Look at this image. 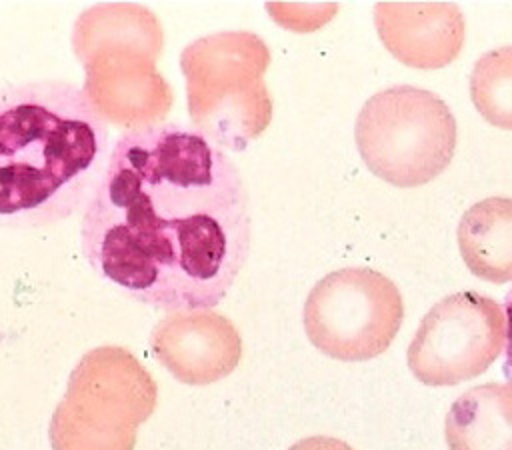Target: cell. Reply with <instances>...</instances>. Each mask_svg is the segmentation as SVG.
Returning <instances> with one entry per match:
<instances>
[{
    "label": "cell",
    "instance_id": "obj_1",
    "mask_svg": "<svg viewBox=\"0 0 512 450\" xmlns=\"http://www.w3.org/2000/svg\"><path fill=\"white\" fill-rule=\"evenodd\" d=\"M250 244L242 172L218 140L178 122L124 130L80 220L86 264L168 314L218 306Z\"/></svg>",
    "mask_w": 512,
    "mask_h": 450
},
{
    "label": "cell",
    "instance_id": "obj_12",
    "mask_svg": "<svg viewBox=\"0 0 512 450\" xmlns=\"http://www.w3.org/2000/svg\"><path fill=\"white\" fill-rule=\"evenodd\" d=\"M506 322H508V344H506V356H504V376L512 384V292L506 296Z\"/></svg>",
    "mask_w": 512,
    "mask_h": 450
},
{
    "label": "cell",
    "instance_id": "obj_10",
    "mask_svg": "<svg viewBox=\"0 0 512 450\" xmlns=\"http://www.w3.org/2000/svg\"><path fill=\"white\" fill-rule=\"evenodd\" d=\"M470 96L490 124L512 130V46L482 54L470 74Z\"/></svg>",
    "mask_w": 512,
    "mask_h": 450
},
{
    "label": "cell",
    "instance_id": "obj_5",
    "mask_svg": "<svg viewBox=\"0 0 512 450\" xmlns=\"http://www.w3.org/2000/svg\"><path fill=\"white\" fill-rule=\"evenodd\" d=\"M504 340L502 306L478 292H456L422 318L408 346V368L422 384L454 386L486 372Z\"/></svg>",
    "mask_w": 512,
    "mask_h": 450
},
{
    "label": "cell",
    "instance_id": "obj_2",
    "mask_svg": "<svg viewBox=\"0 0 512 450\" xmlns=\"http://www.w3.org/2000/svg\"><path fill=\"white\" fill-rule=\"evenodd\" d=\"M110 150L84 88L56 78L0 86V228H44L84 210Z\"/></svg>",
    "mask_w": 512,
    "mask_h": 450
},
{
    "label": "cell",
    "instance_id": "obj_3",
    "mask_svg": "<svg viewBox=\"0 0 512 450\" xmlns=\"http://www.w3.org/2000/svg\"><path fill=\"white\" fill-rule=\"evenodd\" d=\"M354 138L378 178L412 188L436 178L452 160L456 120L438 94L398 84L368 98L356 118Z\"/></svg>",
    "mask_w": 512,
    "mask_h": 450
},
{
    "label": "cell",
    "instance_id": "obj_11",
    "mask_svg": "<svg viewBox=\"0 0 512 450\" xmlns=\"http://www.w3.org/2000/svg\"><path fill=\"white\" fill-rule=\"evenodd\" d=\"M288 450H352V446L332 436H308L292 444Z\"/></svg>",
    "mask_w": 512,
    "mask_h": 450
},
{
    "label": "cell",
    "instance_id": "obj_4",
    "mask_svg": "<svg viewBox=\"0 0 512 450\" xmlns=\"http://www.w3.org/2000/svg\"><path fill=\"white\" fill-rule=\"evenodd\" d=\"M404 318L398 286L366 268H340L314 284L304 302L308 340L326 356L362 362L380 356Z\"/></svg>",
    "mask_w": 512,
    "mask_h": 450
},
{
    "label": "cell",
    "instance_id": "obj_8",
    "mask_svg": "<svg viewBox=\"0 0 512 450\" xmlns=\"http://www.w3.org/2000/svg\"><path fill=\"white\" fill-rule=\"evenodd\" d=\"M444 432L448 450H512V384L486 382L460 394Z\"/></svg>",
    "mask_w": 512,
    "mask_h": 450
},
{
    "label": "cell",
    "instance_id": "obj_6",
    "mask_svg": "<svg viewBox=\"0 0 512 450\" xmlns=\"http://www.w3.org/2000/svg\"><path fill=\"white\" fill-rule=\"evenodd\" d=\"M374 24L386 50L412 68L450 64L466 36L462 10L446 2H380Z\"/></svg>",
    "mask_w": 512,
    "mask_h": 450
},
{
    "label": "cell",
    "instance_id": "obj_7",
    "mask_svg": "<svg viewBox=\"0 0 512 450\" xmlns=\"http://www.w3.org/2000/svg\"><path fill=\"white\" fill-rule=\"evenodd\" d=\"M152 346L158 360L186 384H208L234 370L240 358L236 328L220 314L184 312L162 320Z\"/></svg>",
    "mask_w": 512,
    "mask_h": 450
},
{
    "label": "cell",
    "instance_id": "obj_9",
    "mask_svg": "<svg viewBox=\"0 0 512 450\" xmlns=\"http://www.w3.org/2000/svg\"><path fill=\"white\" fill-rule=\"evenodd\" d=\"M458 246L474 276L496 284L512 280V198L472 204L460 218Z\"/></svg>",
    "mask_w": 512,
    "mask_h": 450
}]
</instances>
